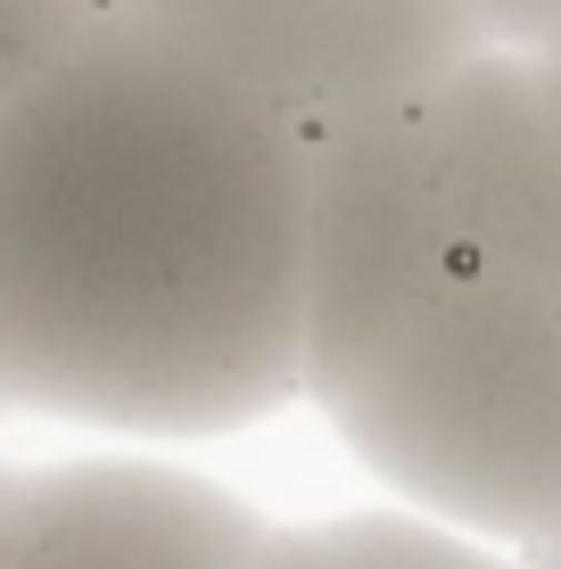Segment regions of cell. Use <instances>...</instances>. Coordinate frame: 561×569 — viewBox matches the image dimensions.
Listing matches in <instances>:
<instances>
[{
	"mask_svg": "<svg viewBox=\"0 0 561 569\" xmlns=\"http://www.w3.org/2000/svg\"><path fill=\"white\" fill-rule=\"evenodd\" d=\"M305 141L182 26L0 100V413L207 446L298 405Z\"/></svg>",
	"mask_w": 561,
	"mask_h": 569,
	"instance_id": "cell-1",
	"label": "cell"
},
{
	"mask_svg": "<svg viewBox=\"0 0 561 569\" xmlns=\"http://www.w3.org/2000/svg\"><path fill=\"white\" fill-rule=\"evenodd\" d=\"M322 421L404 512L495 553L561 537V289L454 248Z\"/></svg>",
	"mask_w": 561,
	"mask_h": 569,
	"instance_id": "cell-2",
	"label": "cell"
},
{
	"mask_svg": "<svg viewBox=\"0 0 561 569\" xmlns=\"http://www.w3.org/2000/svg\"><path fill=\"white\" fill-rule=\"evenodd\" d=\"M413 100L372 108L305 149V298H298L305 405H331L355 380V363L380 347V330L413 306V289L454 257Z\"/></svg>",
	"mask_w": 561,
	"mask_h": 569,
	"instance_id": "cell-3",
	"label": "cell"
},
{
	"mask_svg": "<svg viewBox=\"0 0 561 569\" xmlns=\"http://www.w3.org/2000/svg\"><path fill=\"white\" fill-rule=\"evenodd\" d=\"M182 33L240 74L305 149L372 108L413 100L471 50H495L471 0H216Z\"/></svg>",
	"mask_w": 561,
	"mask_h": 569,
	"instance_id": "cell-4",
	"label": "cell"
},
{
	"mask_svg": "<svg viewBox=\"0 0 561 569\" xmlns=\"http://www.w3.org/2000/svg\"><path fill=\"white\" fill-rule=\"evenodd\" d=\"M273 520L166 455L0 462V569H248Z\"/></svg>",
	"mask_w": 561,
	"mask_h": 569,
	"instance_id": "cell-5",
	"label": "cell"
},
{
	"mask_svg": "<svg viewBox=\"0 0 561 569\" xmlns=\"http://www.w3.org/2000/svg\"><path fill=\"white\" fill-rule=\"evenodd\" d=\"M248 569H520V553H495L462 528L380 503V512H331V520H273V537Z\"/></svg>",
	"mask_w": 561,
	"mask_h": 569,
	"instance_id": "cell-6",
	"label": "cell"
},
{
	"mask_svg": "<svg viewBox=\"0 0 561 569\" xmlns=\"http://www.w3.org/2000/svg\"><path fill=\"white\" fill-rule=\"evenodd\" d=\"M91 26H100V0H0V100L50 74Z\"/></svg>",
	"mask_w": 561,
	"mask_h": 569,
	"instance_id": "cell-7",
	"label": "cell"
},
{
	"mask_svg": "<svg viewBox=\"0 0 561 569\" xmlns=\"http://www.w3.org/2000/svg\"><path fill=\"white\" fill-rule=\"evenodd\" d=\"M471 17H479V33H488L495 50H520L561 17V0H471Z\"/></svg>",
	"mask_w": 561,
	"mask_h": 569,
	"instance_id": "cell-8",
	"label": "cell"
},
{
	"mask_svg": "<svg viewBox=\"0 0 561 569\" xmlns=\"http://www.w3.org/2000/svg\"><path fill=\"white\" fill-rule=\"evenodd\" d=\"M520 67H529L537 108H545V124H553V141H561V17L537 33V42H520Z\"/></svg>",
	"mask_w": 561,
	"mask_h": 569,
	"instance_id": "cell-9",
	"label": "cell"
},
{
	"mask_svg": "<svg viewBox=\"0 0 561 569\" xmlns=\"http://www.w3.org/2000/svg\"><path fill=\"white\" fill-rule=\"evenodd\" d=\"M216 0H100V17H158V26H190Z\"/></svg>",
	"mask_w": 561,
	"mask_h": 569,
	"instance_id": "cell-10",
	"label": "cell"
},
{
	"mask_svg": "<svg viewBox=\"0 0 561 569\" xmlns=\"http://www.w3.org/2000/svg\"><path fill=\"white\" fill-rule=\"evenodd\" d=\"M520 569H561V537H545V545H529V553H520Z\"/></svg>",
	"mask_w": 561,
	"mask_h": 569,
	"instance_id": "cell-11",
	"label": "cell"
}]
</instances>
